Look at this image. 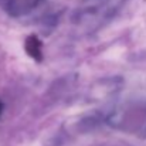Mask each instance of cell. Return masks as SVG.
Returning a JSON list of instances; mask_svg holds the SVG:
<instances>
[{"instance_id": "6da1fadb", "label": "cell", "mask_w": 146, "mask_h": 146, "mask_svg": "<svg viewBox=\"0 0 146 146\" xmlns=\"http://www.w3.org/2000/svg\"><path fill=\"white\" fill-rule=\"evenodd\" d=\"M26 51L29 52L30 57H33L36 61H41L43 54H41V43L36 36H31L26 40Z\"/></svg>"}, {"instance_id": "7a4b0ae2", "label": "cell", "mask_w": 146, "mask_h": 146, "mask_svg": "<svg viewBox=\"0 0 146 146\" xmlns=\"http://www.w3.org/2000/svg\"><path fill=\"white\" fill-rule=\"evenodd\" d=\"M1 112H3V104L0 102V115H1Z\"/></svg>"}]
</instances>
